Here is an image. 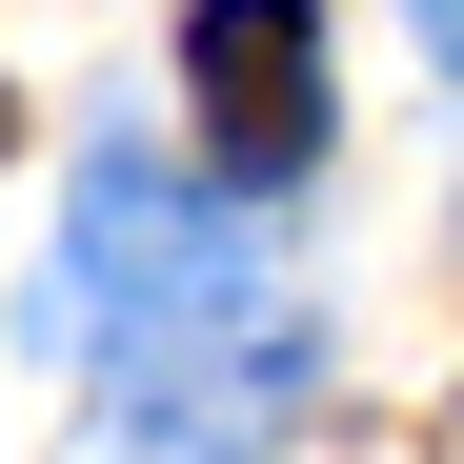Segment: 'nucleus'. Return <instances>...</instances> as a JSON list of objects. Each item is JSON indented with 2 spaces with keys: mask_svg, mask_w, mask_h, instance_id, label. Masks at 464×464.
I'll list each match as a JSON object with an SVG mask.
<instances>
[{
  "mask_svg": "<svg viewBox=\"0 0 464 464\" xmlns=\"http://www.w3.org/2000/svg\"><path fill=\"white\" fill-rule=\"evenodd\" d=\"M61 324H121V363H162V343H202V324H243V243L202 222L182 162H141V141H102V162H82Z\"/></svg>",
  "mask_w": 464,
  "mask_h": 464,
  "instance_id": "obj_1",
  "label": "nucleus"
},
{
  "mask_svg": "<svg viewBox=\"0 0 464 464\" xmlns=\"http://www.w3.org/2000/svg\"><path fill=\"white\" fill-rule=\"evenodd\" d=\"M182 82H202V162L222 182H303L324 162V0H202Z\"/></svg>",
  "mask_w": 464,
  "mask_h": 464,
  "instance_id": "obj_2",
  "label": "nucleus"
},
{
  "mask_svg": "<svg viewBox=\"0 0 464 464\" xmlns=\"http://www.w3.org/2000/svg\"><path fill=\"white\" fill-rule=\"evenodd\" d=\"M404 21H424V61H444V82H464V0H404Z\"/></svg>",
  "mask_w": 464,
  "mask_h": 464,
  "instance_id": "obj_3",
  "label": "nucleus"
},
{
  "mask_svg": "<svg viewBox=\"0 0 464 464\" xmlns=\"http://www.w3.org/2000/svg\"><path fill=\"white\" fill-rule=\"evenodd\" d=\"M0 141H21V121H0Z\"/></svg>",
  "mask_w": 464,
  "mask_h": 464,
  "instance_id": "obj_4",
  "label": "nucleus"
}]
</instances>
